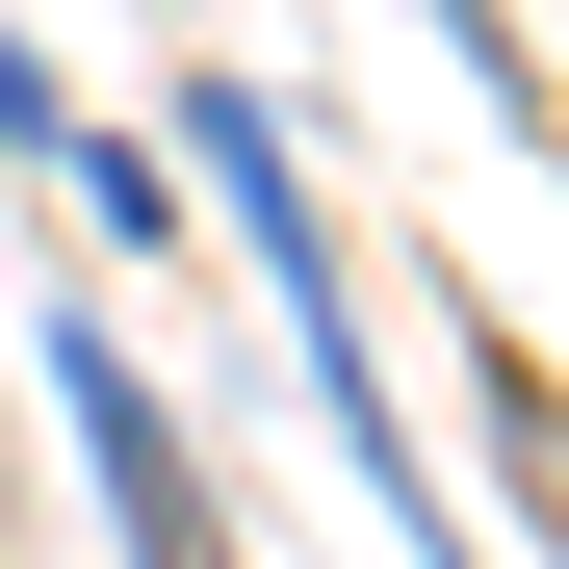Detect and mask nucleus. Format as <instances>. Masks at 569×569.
Listing matches in <instances>:
<instances>
[{
	"label": "nucleus",
	"instance_id": "nucleus-1",
	"mask_svg": "<svg viewBox=\"0 0 569 569\" xmlns=\"http://www.w3.org/2000/svg\"><path fill=\"white\" fill-rule=\"evenodd\" d=\"M52 389H78V440H104V518H130V569H233V518H208V466H181V415L130 389L104 337H52Z\"/></svg>",
	"mask_w": 569,
	"mask_h": 569
}]
</instances>
